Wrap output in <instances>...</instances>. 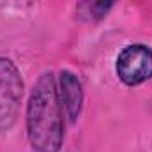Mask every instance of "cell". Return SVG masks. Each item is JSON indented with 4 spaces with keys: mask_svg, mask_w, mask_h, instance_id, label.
<instances>
[{
    "mask_svg": "<svg viewBox=\"0 0 152 152\" xmlns=\"http://www.w3.org/2000/svg\"><path fill=\"white\" fill-rule=\"evenodd\" d=\"M115 71L118 80L129 87L152 80V50L145 44L126 46L117 57Z\"/></svg>",
    "mask_w": 152,
    "mask_h": 152,
    "instance_id": "3",
    "label": "cell"
},
{
    "mask_svg": "<svg viewBox=\"0 0 152 152\" xmlns=\"http://www.w3.org/2000/svg\"><path fill=\"white\" fill-rule=\"evenodd\" d=\"M58 92H60V99H62L64 110L69 120L75 122L80 115L81 103H83V88H81L80 80L69 71H62L58 78Z\"/></svg>",
    "mask_w": 152,
    "mask_h": 152,
    "instance_id": "4",
    "label": "cell"
},
{
    "mask_svg": "<svg viewBox=\"0 0 152 152\" xmlns=\"http://www.w3.org/2000/svg\"><path fill=\"white\" fill-rule=\"evenodd\" d=\"M115 2L117 0H80L76 7V18L85 23L101 21L110 12Z\"/></svg>",
    "mask_w": 152,
    "mask_h": 152,
    "instance_id": "5",
    "label": "cell"
},
{
    "mask_svg": "<svg viewBox=\"0 0 152 152\" xmlns=\"http://www.w3.org/2000/svg\"><path fill=\"white\" fill-rule=\"evenodd\" d=\"M23 96V80L11 58H0V133L16 122Z\"/></svg>",
    "mask_w": 152,
    "mask_h": 152,
    "instance_id": "2",
    "label": "cell"
},
{
    "mask_svg": "<svg viewBox=\"0 0 152 152\" xmlns=\"http://www.w3.org/2000/svg\"><path fill=\"white\" fill-rule=\"evenodd\" d=\"M27 136L36 152H58L64 143V104L55 75H41L27 106Z\"/></svg>",
    "mask_w": 152,
    "mask_h": 152,
    "instance_id": "1",
    "label": "cell"
}]
</instances>
